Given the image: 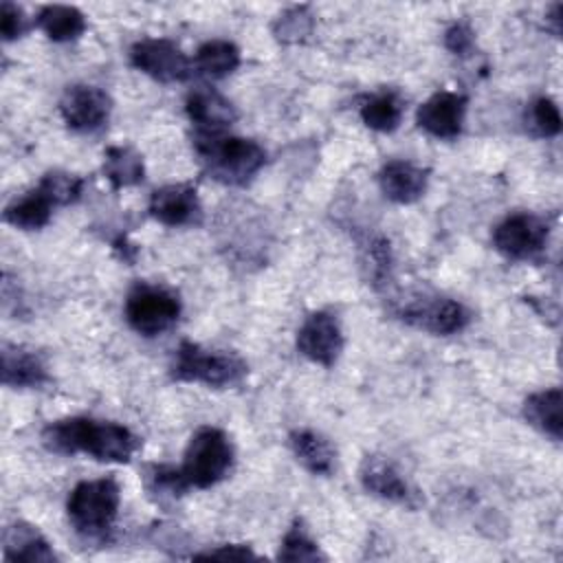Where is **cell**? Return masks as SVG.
<instances>
[{"mask_svg": "<svg viewBox=\"0 0 563 563\" xmlns=\"http://www.w3.org/2000/svg\"><path fill=\"white\" fill-rule=\"evenodd\" d=\"M26 29H29V24H26L24 11L18 4L4 0L0 4V33H2V40L4 42L18 40Z\"/></svg>", "mask_w": 563, "mask_h": 563, "instance_id": "cell-31", "label": "cell"}, {"mask_svg": "<svg viewBox=\"0 0 563 563\" xmlns=\"http://www.w3.org/2000/svg\"><path fill=\"white\" fill-rule=\"evenodd\" d=\"M398 314L409 325H416L440 336L462 332L471 321V312L464 308V303L446 297L416 299L407 303Z\"/></svg>", "mask_w": 563, "mask_h": 563, "instance_id": "cell-10", "label": "cell"}, {"mask_svg": "<svg viewBox=\"0 0 563 563\" xmlns=\"http://www.w3.org/2000/svg\"><path fill=\"white\" fill-rule=\"evenodd\" d=\"M429 172L409 161H389L378 172V185L385 198L398 205L416 202L424 196Z\"/></svg>", "mask_w": 563, "mask_h": 563, "instance_id": "cell-16", "label": "cell"}, {"mask_svg": "<svg viewBox=\"0 0 563 563\" xmlns=\"http://www.w3.org/2000/svg\"><path fill=\"white\" fill-rule=\"evenodd\" d=\"M361 119L369 130L394 132L402 119V99L391 90L376 92L361 106Z\"/></svg>", "mask_w": 563, "mask_h": 563, "instance_id": "cell-25", "label": "cell"}, {"mask_svg": "<svg viewBox=\"0 0 563 563\" xmlns=\"http://www.w3.org/2000/svg\"><path fill=\"white\" fill-rule=\"evenodd\" d=\"M185 110L189 121L196 125V132L202 134H222L238 119L233 103L207 86H200L187 95Z\"/></svg>", "mask_w": 563, "mask_h": 563, "instance_id": "cell-15", "label": "cell"}, {"mask_svg": "<svg viewBox=\"0 0 563 563\" xmlns=\"http://www.w3.org/2000/svg\"><path fill=\"white\" fill-rule=\"evenodd\" d=\"M37 26L53 42H70L86 31V18L75 7L48 4L37 13Z\"/></svg>", "mask_w": 563, "mask_h": 563, "instance_id": "cell-24", "label": "cell"}, {"mask_svg": "<svg viewBox=\"0 0 563 563\" xmlns=\"http://www.w3.org/2000/svg\"><path fill=\"white\" fill-rule=\"evenodd\" d=\"M290 449L297 462L312 475H330L334 468V449L317 431L297 429L290 433Z\"/></svg>", "mask_w": 563, "mask_h": 563, "instance_id": "cell-20", "label": "cell"}, {"mask_svg": "<svg viewBox=\"0 0 563 563\" xmlns=\"http://www.w3.org/2000/svg\"><path fill=\"white\" fill-rule=\"evenodd\" d=\"M180 317V299L165 286L139 282L125 297V319L143 336H158Z\"/></svg>", "mask_w": 563, "mask_h": 563, "instance_id": "cell-6", "label": "cell"}, {"mask_svg": "<svg viewBox=\"0 0 563 563\" xmlns=\"http://www.w3.org/2000/svg\"><path fill=\"white\" fill-rule=\"evenodd\" d=\"M130 62L136 70L161 84L185 81L194 70V64L183 48L165 37H147L136 42L130 51Z\"/></svg>", "mask_w": 563, "mask_h": 563, "instance_id": "cell-7", "label": "cell"}, {"mask_svg": "<svg viewBox=\"0 0 563 563\" xmlns=\"http://www.w3.org/2000/svg\"><path fill=\"white\" fill-rule=\"evenodd\" d=\"M466 97L451 90H440L431 95L416 114L418 125L442 141H453L460 136L466 114Z\"/></svg>", "mask_w": 563, "mask_h": 563, "instance_id": "cell-13", "label": "cell"}, {"mask_svg": "<svg viewBox=\"0 0 563 563\" xmlns=\"http://www.w3.org/2000/svg\"><path fill=\"white\" fill-rule=\"evenodd\" d=\"M561 11H563V4H554V7H552V11H550V15H548V20L552 22V31H554V35H559V33H561Z\"/></svg>", "mask_w": 563, "mask_h": 563, "instance_id": "cell-34", "label": "cell"}, {"mask_svg": "<svg viewBox=\"0 0 563 563\" xmlns=\"http://www.w3.org/2000/svg\"><path fill=\"white\" fill-rule=\"evenodd\" d=\"M310 31H312V15L308 13V7H292L284 11L273 24L275 37L284 44L301 42Z\"/></svg>", "mask_w": 563, "mask_h": 563, "instance_id": "cell-28", "label": "cell"}, {"mask_svg": "<svg viewBox=\"0 0 563 563\" xmlns=\"http://www.w3.org/2000/svg\"><path fill=\"white\" fill-rule=\"evenodd\" d=\"M523 418L541 433L561 440L563 435V394L559 387L534 391L523 402Z\"/></svg>", "mask_w": 563, "mask_h": 563, "instance_id": "cell-19", "label": "cell"}, {"mask_svg": "<svg viewBox=\"0 0 563 563\" xmlns=\"http://www.w3.org/2000/svg\"><path fill=\"white\" fill-rule=\"evenodd\" d=\"M548 222L534 213H512L493 231L495 249L508 260H530L539 255L548 242Z\"/></svg>", "mask_w": 563, "mask_h": 563, "instance_id": "cell-8", "label": "cell"}, {"mask_svg": "<svg viewBox=\"0 0 563 563\" xmlns=\"http://www.w3.org/2000/svg\"><path fill=\"white\" fill-rule=\"evenodd\" d=\"M4 559L15 563H53L57 554L35 526L15 521L4 532Z\"/></svg>", "mask_w": 563, "mask_h": 563, "instance_id": "cell-18", "label": "cell"}, {"mask_svg": "<svg viewBox=\"0 0 563 563\" xmlns=\"http://www.w3.org/2000/svg\"><path fill=\"white\" fill-rule=\"evenodd\" d=\"M194 559H222V561H244V559H257V554L242 543H229V545H220L216 550L209 552H198L194 554Z\"/></svg>", "mask_w": 563, "mask_h": 563, "instance_id": "cell-33", "label": "cell"}, {"mask_svg": "<svg viewBox=\"0 0 563 563\" xmlns=\"http://www.w3.org/2000/svg\"><path fill=\"white\" fill-rule=\"evenodd\" d=\"M53 209L55 205L48 200V196L40 187H35L7 205L4 222L22 231H37L48 224Z\"/></svg>", "mask_w": 563, "mask_h": 563, "instance_id": "cell-21", "label": "cell"}, {"mask_svg": "<svg viewBox=\"0 0 563 563\" xmlns=\"http://www.w3.org/2000/svg\"><path fill=\"white\" fill-rule=\"evenodd\" d=\"M147 211L165 227H194L202 220V207L194 185L178 183L152 191Z\"/></svg>", "mask_w": 563, "mask_h": 563, "instance_id": "cell-12", "label": "cell"}, {"mask_svg": "<svg viewBox=\"0 0 563 563\" xmlns=\"http://www.w3.org/2000/svg\"><path fill=\"white\" fill-rule=\"evenodd\" d=\"M59 112L64 123L79 134H95L99 132L112 112V101L106 95V90L97 86H68L62 101Z\"/></svg>", "mask_w": 563, "mask_h": 563, "instance_id": "cell-9", "label": "cell"}, {"mask_svg": "<svg viewBox=\"0 0 563 563\" xmlns=\"http://www.w3.org/2000/svg\"><path fill=\"white\" fill-rule=\"evenodd\" d=\"M145 167L143 156L130 145H112L106 150L103 176L110 180L112 189H123L139 185L143 180Z\"/></svg>", "mask_w": 563, "mask_h": 563, "instance_id": "cell-22", "label": "cell"}, {"mask_svg": "<svg viewBox=\"0 0 563 563\" xmlns=\"http://www.w3.org/2000/svg\"><path fill=\"white\" fill-rule=\"evenodd\" d=\"M42 440L46 449L62 455L84 453L99 462L125 464L139 449V438L123 424L112 420H95L73 416L44 427Z\"/></svg>", "mask_w": 563, "mask_h": 563, "instance_id": "cell-1", "label": "cell"}, {"mask_svg": "<svg viewBox=\"0 0 563 563\" xmlns=\"http://www.w3.org/2000/svg\"><path fill=\"white\" fill-rule=\"evenodd\" d=\"M444 46L453 53V55H460V57H466L471 55L473 46H475V35H473V29L466 24V22H455L446 29L444 33Z\"/></svg>", "mask_w": 563, "mask_h": 563, "instance_id": "cell-32", "label": "cell"}, {"mask_svg": "<svg viewBox=\"0 0 563 563\" xmlns=\"http://www.w3.org/2000/svg\"><path fill=\"white\" fill-rule=\"evenodd\" d=\"M297 350L323 367H332L343 352V332L339 319L328 310L308 314L297 330Z\"/></svg>", "mask_w": 563, "mask_h": 563, "instance_id": "cell-11", "label": "cell"}, {"mask_svg": "<svg viewBox=\"0 0 563 563\" xmlns=\"http://www.w3.org/2000/svg\"><path fill=\"white\" fill-rule=\"evenodd\" d=\"M279 561H325L328 556L319 550L317 541L308 534L303 523L297 519L282 539Z\"/></svg>", "mask_w": 563, "mask_h": 563, "instance_id": "cell-27", "label": "cell"}, {"mask_svg": "<svg viewBox=\"0 0 563 563\" xmlns=\"http://www.w3.org/2000/svg\"><path fill=\"white\" fill-rule=\"evenodd\" d=\"M361 484L363 488L385 501L391 504H400V506H409L413 508L416 501V493L411 490V486L402 479V475L398 473V468L378 455H367L361 462V471H358Z\"/></svg>", "mask_w": 563, "mask_h": 563, "instance_id": "cell-14", "label": "cell"}, {"mask_svg": "<svg viewBox=\"0 0 563 563\" xmlns=\"http://www.w3.org/2000/svg\"><path fill=\"white\" fill-rule=\"evenodd\" d=\"M37 187L48 196V200L55 207H66V205H73L81 198L84 178H79L77 174H70V172L53 169V172H46L40 178Z\"/></svg>", "mask_w": 563, "mask_h": 563, "instance_id": "cell-26", "label": "cell"}, {"mask_svg": "<svg viewBox=\"0 0 563 563\" xmlns=\"http://www.w3.org/2000/svg\"><path fill=\"white\" fill-rule=\"evenodd\" d=\"M169 374L180 383H202L207 387H233L244 380L249 365L242 356L227 350H209L183 341L174 350Z\"/></svg>", "mask_w": 563, "mask_h": 563, "instance_id": "cell-4", "label": "cell"}, {"mask_svg": "<svg viewBox=\"0 0 563 563\" xmlns=\"http://www.w3.org/2000/svg\"><path fill=\"white\" fill-rule=\"evenodd\" d=\"M189 488L180 466H167V464H154L150 466V490L178 497Z\"/></svg>", "mask_w": 563, "mask_h": 563, "instance_id": "cell-30", "label": "cell"}, {"mask_svg": "<svg viewBox=\"0 0 563 563\" xmlns=\"http://www.w3.org/2000/svg\"><path fill=\"white\" fill-rule=\"evenodd\" d=\"M233 466V444L222 429L200 427L185 451L183 475L189 488H209L222 482Z\"/></svg>", "mask_w": 563, "mask_h": 563, "instance_id": "cell-5", "label": "cell"}, {"mask_svg": "<svg viewBox=\"0 0 563 563\" xmlns=\"http://www.w3.org/2000/svg\"><path fill=\"white\" fill-rule=\"evenodd\" d=\"M240 66V48L229 40H209L205 42L194 57V68L209 77L222 79Z\"/></svg>", "mask_w": 563, "mask_h": 563, "instance_id": "cell-23", "label": "cell"}, {"mask_svg": "<svg viewBox=\"0 0 563 563\" xmlns=\"http://www.w3.org/2000/svg\"><path fill=\"white\" fill-rule=\"evenodd\" d=\"M528 121H530V128L534 130V134H539V136L550 139L561 132L559 106L550 97H539L530 103Z\"/></svg>", "mask_w": 563, "mask_h": 563, "instance_id": "cell-29", "label": "cell"}, {"mask_svg": "<svg viewBox=\"0 0 563 563\" xmlns=\"http://www.w3.org/2000/svg\"><path fill=\"white\" fill-rule=\"evenodd\" d=\"M121 504L117 479L101 477L79 482L66 501L68 521L77 534L90 541H106L114 528Z\"/></svg>", "mask_w": 563, "mask_h": 563, "instance_id": "cell-3", "label": "cell"}, {"mask_svg": "<svg viewBox=\"0 0 563 563\" xmlns=\"http://www.w3.org/2000/svg\"><path fill=\"white\" fill-rule=\"evenodd\" d=\"M194 147L207 172L224 185H246L266 163L264 147L253 139L222 134H194Z\"/></svg>", "mask_w": 563, "mask_h": 563, "instance_id": "cell-2", "label": "cell"}, {"mask_svg": "<svg viewBox=\"0 0 563 563\" xmlns=\"http://www.w3.org/2000/svg\"><path fill=\"white\" fill-rule=\"evenodd\" d=\"M0 374L7 387H42L48 383L44 358L35 350L13 343H2Z\"/></svg>", "mask_w": 563, "mask_h": 563, "instance_id": "cell-17", "label": "cell"}]
</instances>
